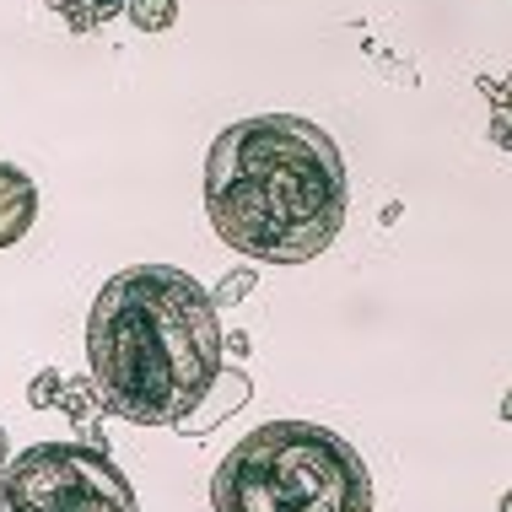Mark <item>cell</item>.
Wrapping results in <instances>:
<instances>
[{
  "label": "cell",
  "mask_w": 512,
  "mask_h": 512,
  "mask_svg": "<svg viewBox=\"0 0 512 512\" xmlns=\"http://www.w3.org/2000/svg\"><path fill=\"white\" fill-rule=\"evenodd\" d=\"M0 512H141V502L103 448L38 442L0 469Z\"/></svg>",
  "instance_id": "4"
},
{
  "label": "cell",
  "mask_w": 512,
  "mask_h": 512,
  "mask_svg": "<svg viewBox=\"0 0 512 512\" xmlns=\"http://www.w3.org/2000/svg\"><path fill=\"white\" fill-rule=\"evenodd\" d=\"M49 11L60 17L71 33H98L114 17H124V0H49Z\"/></svg>",
  "instance_id": "8"
},
{
  "label": "cell",
  "mask_w": 512,
  "mask_h": 512,
  "mask_svg": "<svg viewBox=\"0 0 512 512\" xmlns=\"http://www.w3.org/2000/svg\"><path fill=\"white\" fill-rule=\"evenodd\" d=\"M216 512H372L362 453L318 421L248 432L211 475Z\"/></svg>",
  "instance_id": "3"
},
{
  "label": "cell",
  "mask_w": 512,
  "mask_h": 512,
  "mask_svg": "<svg viewBox=\"0 0 512 512\" xmlns=\"http://www.w3.org/2000/svg\"><path fill=\"white\" fill-rule=\"evenodd\" d=\"M248 394H254V383H248V372H238V367H227L221 362V372H216V383L205 389V399L195 410L184 415V421L173 426L178 437H205V432H216L221 421H232L243 405H248Z\"/></svg>",
  "instance_id": "5"
},
{
  "label": "cell",
  "mask_w": 512,
  "mask_h": 512,
  "mask_svg": "<svg viewBox=\"0 0 512 512\" xmlns=\"http://www.w3.org/2000/svg\"><path fill=\"white\" fill-rule=\"evenodd\" d=\"M221 308L178 265L119 270L87 313V378L108 415L173 432L221 372Z\"/></svg>",
  "instance_id": "2"
},
{
  "label": "cell",
  "mask_w": 512,
  "mask_h": 512,
  "mask_svg": "<svg viewBox=\"0 0 512 512\" xmlns=\"http://www.w3.org/2000/svg\"><path fill=\"white\" fill-rule=\"evenodd\" d=\"M259 286V275H254V265H243V270H232V275H221L216 281V292H211V302L216 308H238V302L248 297Z\"/></svg>",
  "instance_id": "10"
},
{
  "label": "cell",
  "mask_w": 512,
  "mask_h": 512,
  "mask_svg": "<svg viewBox=\"0 0 512 512\" xmlns=\"http://www.w3.org/2000/svg\"><path fill=\"white\" fill-rule=\"evenodd\" d=\"M60 372H54V367H44V372H38V378H33V389H27V405H33V410H49L54 405V399H60Z\"/></svg>",
  "instance_id": "11"
},
{
  "label": "cell",
  "mask_w": 512,
  "mask_h": 512,
  "mask_svg": "<svg viewBox=\"0 0 512 512\" xmlns=\"http://www.w3.org/2000/svg\"><path fill=\"white\" fill-rule=\"evenodd\" d=\"M124 17L135 22V33H168L178 22V0H124Z\"/></svg>",
  "instance_id": "9"
},
{
  "label": "cell",
  "mask_w": 512,
  "mask_h": 512,
  "mask_svg": "<svg viewBox=\"0 0 512 512\" xmlns=\"http://www.w3.org/2000/svg\"><path fill=\"white\" fill-rule=\"evenodd\" d=\"M205 216L232 254L308 265L351 216V173L335 135L302 114L238 119L205 151Z\"/></svg>",
  "instance_id": "1"
},
{
  "label": "cell",
  "mask_w": 512,
  "mask_h": 512,
  "mask_svg": "<svg viewBox=\"0 0 512 512\" xmlns=\"http://www.w3.org/2000/svg\"><path fill=\"white\" fill-rule=\"evenodd\" d=\"M54 405H65L71 410V421H76V432L87 448H103V399L98 389H92V378H71V383H60V399ZM108 453V448H103Z\"/></svg>",
  "instance_id": "7"
},
{
  "label": "cell",
  "mask_w": 512,
  "mask_h": 512,
  "mask_svg": "<svg viewBox=\"0 0 512 512\" xmlns=\"http://www.w3.org/2000/svg\"><path fill=\"white\" fill-rule=\"evenodd\" d=\"M6 459H11V442H6V432H0V469H6Z\"/></svg>",
  "instance_id": "12"
},
{
  "label": "cell",
  "mask_w": 512,
  "mask_h": 512,
  "mask_svg": "<svg viewBox=\"0 0 512 512\" xmlns=\"http://www.w3.org/2000/svg\"><path fill=\"white\" fill-rule=\"evenodd\" d=\"M38 221V184L17 162H0V248L22 243Z\"/></svg>",
  "instance_id": "6"
}]
</instances>
